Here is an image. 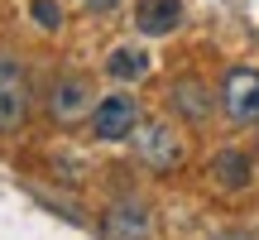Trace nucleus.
Instances as JSON below:
<instances>
[{
    "mask_svg": "<svg viewBox=\"0 0 259 240\" xmlns=\"http://www.w3.org/2000/svg\"><path fill=\"white\" fill-rule=\"evenodd\" d=\"M29 115V77L15 53H0V130L15 135Z\"/></svg>",
    "mask_w": 259,
    "mask_h": 240,
    "instance_id": "obj_1",
    "label": "nucleus"
},
{
    "mask_svg": "<svg viewBox=\"0 0 259 240\" xmlns=\"http://www.w3.org/2000/svg\"><path fill=\"white\" fill-rule=\"evenodd\" d=\"M135 149H139V158H144L154 173H173L178 164H183V135H173L168 125H158V120H149L144 130L135 125Z\"/></svg>",
    "mask_w": 259,
    "mask_h": 240,
    "instance_id": "obj_2",
    "label": "nucleus"
},
{
    "mask_svg": "<svg viewBox=\"0 0 259 240\" xmlns=\"http://www.w3.org/2000/svg\"><path fill=\"white\" fill-rule=\"evenodd\" d=\"M221 111L240 125L259 120V72L254 67H231L221 82Z\"/></svg>",
    "mask_w": 259,
    "mask_h": 240,
    "instance_id": "obj_3",
    "label": "nucleus"
},
{
    "mask_svg": "<svg viewBox=\"0 0 259 240\" xmlns=\"http://www.w3.org/2000/svg\"><path fill=\"white\" fill-rule=\"evenodd\" d=\"M149 235H154L149 202H139V197H120V202L106 212V240H149Z\"/></svg>",
    "mask_w": 259,
    "mask_h": 240,
    "instance_id": "obj_4",
    "label": "nucleus"
},
{
    "mask_svg": "<svg viewBox=\"0 0 259 240\" xmlns=\"http://www.w3.org/2000/svg\"><path fill=\"white\" fill-rule=\"evenodd\" d=\"M135 125H139V106L130 101V96H106L101 106L92 111V130H96V139H130L135 135Z\"/></svg>",
    "mask_w": 259,
    "mask_h": 240,
    "instance_id": "obj_5",
    "label": "nucleus"
},
{
    "mask_svg": "<svg viewBox=\"0 0 259 240\" xmlns=\"http://www.w3.org/2000/svg\"><path fill=\"white\" fill-rule=\"evenodd\" d=\"M183 19V0H135V29L149 38H163Z\"/></svg>",
    "mask_w": 259,
    "mask_h": 240,
    "instance_id": "obj_6",
    "label": "nucleus"
},
{
    "mask_svg": "<svg viewBox=\"0 0 259 240\" xmlns=\"http://www.w3.org/2000/svg\"><path fill=\"white\" fill-rule=\"evenodd\" d=\"M211 178H216V187H226V192H245V187L254 183V164H250V154H240V149H221V154L211 158Z\"/></svg>",
    "mask_w": 259,
    "mask_h": 240,
    "instance_id": "obj_7",
    "label": "nucleus"
},
{
    "mask_svg": "<svg viewBox=\"0 0 259 240\" xmlns=\"http://www.w3.org/2000/svg\"><path fill=\"white\" fill-rule=\"evenodd\" d=\"M168 106H173L183 120H202V115H211V92H206L197 77H183V82H173V92H168Z\"/></svg>",
    "mask_w": 259,
    "mask_h": 240,
    "instance_id": "obj_8",
    "label": "nucleus"
},
{
    "mask_svg": "<svg viewBox=\"0 0 259 240\" xmlns=\"http://www.w3.org/2000/svg\"><path fill=\"white\" fill-rule=\"evenodd\" d=\"M53 120L58 125H72L77 115L87 111V82H77V77H63V82L53 87Z\"/></svg>",
    "mask_w": 259,
    "mask_h": 240,
    "instance_id": "obj_9",
    "label": "nucleus"
},
{
    "mask_svg": "<svg viewBox=\"0 0 259 240\" xmlns=\"http://www.w3.org/2000/svg\"><path fill=\"white\" fill-rule=\"evenodd\" d=\"M106 72L120 77V82H135V77L149 72V53L144 48H115V53L106 58Z\"/></svg>",
    "mask_w": 259,
    "mask_h": 240,
    "instance_id": "obj_10",
    "label": "nucleus"
},
{
    "mask_svg": "<svg viewBox=\"0 0 259 240\" xmlns=\"http://www.w3.org/2000/svg\"><path fill=\"white\" fill-rule=\"evenodd\" d=\"M29 15H34V24H38V29H48V34L63 24V10H58L53 0H29Z\"/></svg>",
    "mask_w": 259,
    "mask_h": 240,
    "instance_id": "obj_11",
    "label": "nucleus"
},
{
    "mask_svg": "<svg viewBox=\"0 0 259 240\" xmlns=\"http://www.w3.org/2000/svg\"><path fill=\"white\" fill-rule=\"evenodd\" d=\"M87 5H92L96 15H106V10H115V0H87Z\"/></svg>",
    "mask_w": 259,
    "mask_h": 240,
    "instance_id": "obj_12",
    "label": "nucleus"
}]
</instances>
